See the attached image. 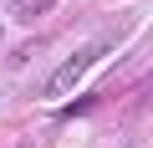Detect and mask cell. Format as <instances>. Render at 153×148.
Masks as SVG:
<instances>
[{"label": "cell", "mask_w": 153, "mask_h": 148, "mask_svg": "<svg viewBox=\"0 0 153 148\" xmlns=\"http://www.w3.org/2000/svg\"><path fill=\"white\" fill-rule=\"evenodd\" d=\"M102 56H107V41H87V46H76V51H71V56L51 71V77H46V87H41V92H46V97H66V92L82 82V77H87V71H92Z\"/></svg>", "instance_id": "cell-1"}, {"label": "cell", "mask_w": 153, "mask_h": 148, "mask_svg": "<svg viewBox=\"0 0 153 148\" xmlns=\"http://www.w3.org/2000/svg\"><path fill=\"white\" fill-rule=\"evenodd\" d=\"M5 5L16 10V16H41V10H51L56 0H5Z\"/></svg>", "instance_id": "cell-2"}]
</instances>
